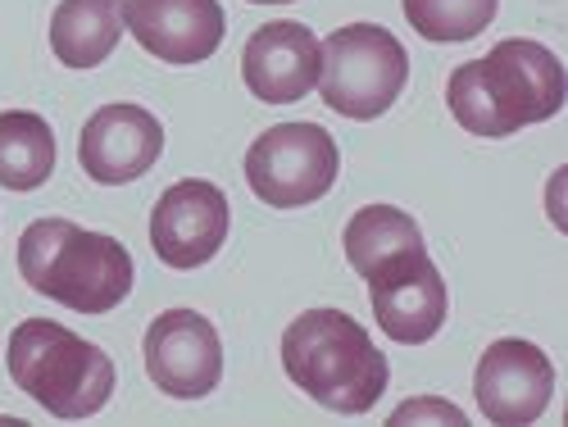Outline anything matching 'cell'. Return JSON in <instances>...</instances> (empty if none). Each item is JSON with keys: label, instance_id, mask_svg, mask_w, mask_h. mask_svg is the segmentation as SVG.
Listing matches in <instances>:
<instances>
[{"label": "cell", "instance_id": "cell-7", "mask_svg": "<svg viewBox=\"0 0 568 427\" xmlns=\"http://www.w3.org/2000/svg\"><path fill=\"white\" fill-rule=\"evenodd\" d=\"M364 282H368L373 318L392 342L423 346V342H433L442 332L450 296H446V277L428 260V246L423 251H400V255H392L383 264H373L364 273Z\"/></svg>", "mask_w": 568, "mask_h": 427}, {"label": "cell", "instance_id": "cell-14", "mask_svg": "<svg viewBox=\"0 0 568 427\" xmlns=\"http://www.w3.org/2000/svg\"><path fill=\"white\" fill-rule=\"evenodd\" d=\"M123 32V0H60L51 14V51L64 69H101Z\"/></svg>", "mask_w": 568, "mask_h": 427}, {"label": "cell", "instance_id": "cell-17", "mask_svg": "<svg viewBox=\"0 0 568 427\" xmlns=\"http://www.w3.org/2000/svg\"><path fill=\"white\" fill-rule=\"evenodd\" d=\"M405 19L423 41L437 45H459L483 37L496 19V0H405Z\"/></svg>", "mask_w": 568, "mask_h": 427}, {"label": "cell", "instance_id": "cell-12", "mask_svg": "<svg viewBox=\"0 0 568 427\" xmlns=\"http://www.w3.org/2000/svg\"><path fill=\"white\" fill-rule=\"evenodd\" d=\"M123 23L141 51L164 64L210 60L227 32L219 0H123Z\"/></svg>", "mask_w": 568, "mask_h": 427}, {"label": "cell", "instance_id": "cell-10", "mask_svg": "<svg viewBox=\"0 0 568 427\" xmlns=\"http://www.w3.org/2000/svg\"><path fill=\"white\" fill-rule=\"evenodd\" d=\"M473 396L483 405V418L496 427L537 423L555 400V368L532 342H491L478 359V373H473Z\"/></svg>", "mask_w": 568, "mask_h": 427}, {"label": "cell", "instance_id": "cell-11", "mask_svg": "<svg viewBox=\"0 0 568 427\" xmlns=\"http://www.w3.org/2000/svg\"><path fill=\"white\" fill-rule=\"evenodd\" d=\"M164 155V128L141 105H101L82 123L78 164L101 186H128L151 173Z\"/></svg>", "mask_w": 568, "mask_h": 427}, {"label": "cell", "instance_id": "cell-3", "mask_svg": "<svg viewBox=\"0 0 568 427\" xmlns=\"http://www.w3.org/2000/svg\"><path fill=\"white\" fill-rule=\"evenodd\" d=\"M19 273L37 296H51L73 314H110L132 292V255L105 232L69 218H37L19 236Z\"/></svg>", "mask_w": 568, "mask_h": 427}, {"label": "cell", "instance_id": "cell-18", "mask_svg": "<svg viewBox=\"0 0 568 427\" xmlns=\"http://www.w3.org/2000/svg\"><path fill=\"white\" fill-rule=\"evenodd\" d=\"M392 423H450V427H464L468 418L450 405V400H437V396H418V400H405V409L392 414Z\"/></svg>", "mask_w": 568, "mask_h": 427}, {"label": "cell", "instance_id": "cell-4", "mask_svg": "<svg viewBox=\"0 0 568 427\" xmlns=\"http://www.w3.org/2000/svg\"><path fill=\"white\" fill-rule=\"evenodd\" d=\"M10 377L51 418H91L114 396L110 355L55 318H23L10 337Z\"/></svg>", "mask_w": 568, "mask_h": 427}, {"label": "cell", "instance_id": "cell-16", "mask_svg": "<svg viewBox=\"0 0 568 427\" xmlns=\"http://www.w3.org/2000/svg\"><path fill=\"white\" fill-rule=\"evenodd\" d=\"M342 246H346L351 268L364 277L373 264H383V260H392L400 251H423L428 242H423L418 223L405 210H396V205H364V210L351 214V223L342 232Z\"/></svg>", "mask_w": 568, "mask_h": 427}, {"label": "cell", "instance_id": "cell-19", "mask_svg": "<svg viewBox=\"0 0 568 427\" xmlns=\"http://www.w3.org/2000/svg\"><path fill=\"white\" fill-rule=\"evenodd\" d=\"M251 6H292V0H251Z\"/></svg>", "mask_w": 568, "mask_h": 427}, {"label": "cell", "instance_id": "cell-6", "mask_svg": "<svg viewBox=\"0 0 568 427\" xmlns=\"http://www.w3.org/2000/svg\"><path fill=\"white\" fill-rule=\"evenodd\" d=\"M342 151L318 123H277L246 151L251 192L273 210H301L337 186Z\"/></svg>", "mask_w": 568, "mask_h": 427}, {"label": "cell", "instance_id": "cell-9", "mask_svg": "<svg viewBox=\"0 0 568 427\" xmlns=\"http://www.w3.org/2000/svg\"><path fill=\"white\" fill-rule=\"evenodd\" d=\"M146 373L173 400H201L223 377V342L205 314L164 309L146 327Z\"/></svg>", "mask_w": 568, "mask_h": 427}, {"label": "cell", "instance_id": "cell-8", "mask_svg": "<svg viewBox=\"0 0 568 427\" xmlns=\"http://www.w3.org/2000/svg\"><path fill=\"white\" fill-rule=\"evenodd\" d=\"M227 227H232V210H227L223 186L205 177H182L155 201V214H151L155 260L182 273L201 268L223 251Z\"/></svg>", "mask_w": 568, "mask_h": 427}, {"label": "cell", "instance_id": "cell-15", "mask_svg": "<svg viewBox=\"0 0 568 427\" xmlns=\"http://www.w3.org/2000/svg\"><path fill=\"white\" fill-rule=\"evenodd\" d=\"M55 173V132L32 110L0 114V186L6 192H37Z\"/></svg>", "mask_w": 568, "mask_h": 427}, {"label": "cell", "instance_id": "cell-5", "mask_svg": "<svg viewBox=\"0 0 568 427\" xmlns=\"http://www.w3.org/2000/svg\"><path fill=\"white\" fill-rule=\"evenodd\" d=\"M409 82V55L396 32L377 23H346L323 41L318 91L323 105L346 119H377L387 114Z\"/></svg>", "mask_w": 568, "mask_h": 427}, {"label": "cell", "instance_id": "cell-13", "mask_svg": "<svg viewBox=\"0 0 568 427\" xmlns=\"http://www.w3.org/2000/svg\"><path fill=\"white\" fill-rule=\"evenodd\" d=\"M323 64V41L292 19H277L251 32L242 51V78L251 87V96L264 105H296L305 101Z\"/></svg>", "mask_w": 568, "mask_h": 427}, {"label": "cell", "instance_id": "cell-1", "mask_svg": "<svg viewBox=\"0 0 568 427\" xmlns=\"http://www.w3.org/2000/svg\"><path fill=\"white\" fill-rule=\"evenodd\" d=\"M446 105L473 136H509L564 110V64L541 41L509 37L446 82Z\"/></svg>", "mask_w": 568, "mask_h": 427}, {"label": "cell", "instance_id": "cell-2", "mask_svg": "<svg viewBox=\"0 0 568 427\" xmlns=\"http://www.w3.org/2000/svg\"><path fill=\"white\" fill-rule=\"evenodd\" d=\"M282 368L333 414H364L383 400L392 368L368 332L346 309H305L282 332Z\"/></svg>", "mask_w": 568, "mask_h": 427}]
</instances>
